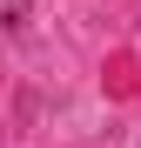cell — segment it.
<instances>
[{
  "mask_svg": "<svg viewBox=\"0 0 141 148\" xmlns=\"http://www.w3.org/2000/svg\"><path fill=\"white\" fill-rule=\"evenodd\" d=\"M27 7H34V0H0V20L14 27V20H27Z\"/></svg>",
  "mask_w": 141,
  "mask_h": 148,
  "instance_id": "1",
  "label": "cell"
}]
</instances>
